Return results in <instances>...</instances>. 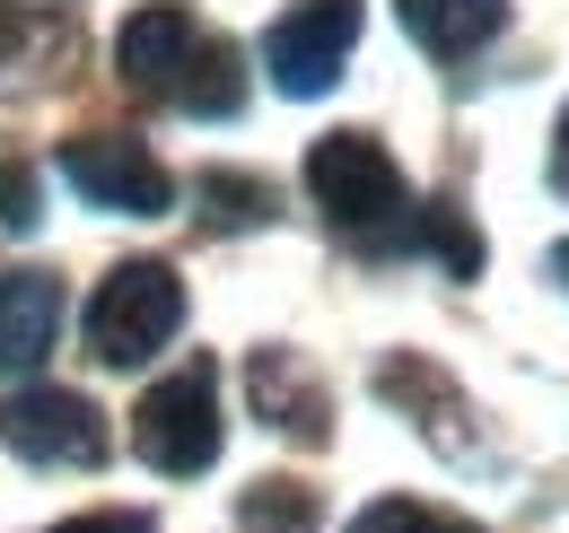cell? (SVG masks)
<instances>
[{"instance_id": "obj_1", "label": "cell", "mask_w": 569, "mask_h": 533, "mask_svg": "<svg viewBox=\"0 0 569 533\" xmlns=\"http://www.w3.org/2000/svg\"><path fill=\"white\" fill-rule=\"evenodd\" d=\"M307 193L325 210V228L359 245V254H395L412 245V193L395 175V158L377 149L368 132H325L307 149Z\"/></svg>"}, {"instance_id": "obj_2", "label": "cell", "mask_w": 569, "mask_h": 533, "mask_svg": "<svg viewBox=\"0 0 569 533\" xmlns=\"http://www.w3.org/2000/svg\"><path fill=\"white\" fill-rule=\"evenodd\" d=\"M132 455L167 481H193L219 464V368L211 359H184L167 385H149L132 411Z\"/></svg>"}, {"instance_id": "obj_3", "label": "cell", "mask_w": 569, "mask_h": 533, "mask_svg": "<svg viewBox=\"0 0 569 533\" xmlns=\"http://www.w3.org/2000/svg\"><path fill=\"white\" fill-rule=\"evenodd\" d=\"M176 324H184V280L167 263H114L97 280V298H88V350L106 368L158 359L176 341Z\"/></svg>"}, {"instance_id": "obj_4", "label": "cell", "mask_w": 569, "mask_h": 533, "mask_svg": "<svg viewBox=\"0 0 569 533\" xmlns=\"http://www.w3.org/2000/svg\"><path fill=\"white\" fill-rule=\"evenodd\" d=\"M0 446L9 455H27V464H62V472H88L106 464V411L71 385H18V394H0Z\"/></svg>"}, {"instance_id": "obj_5", "label": "cell", "mask_w": 569, "mask_h": 533, "mask_svg": "<svg viewBox=\"0 0 569 533\" xmlns=\"http://www.w3.org/2000/svg\"><path fill=\"white\" fill-rule=\"evenodd\" d=\"M62 175H71L79 201L123 210V219H158V210L176 201V175H167L132 132H79V140H62Z\"/></svg>"}, {"instance_id": "obj_6", "label": "cell", "mask_w": 569, "mask_h": 533, "mask_svg": "<svg viewBox=\"0 0 569 533\" xmlns=\"http://www.w3.org/2000/svg\"><path fill=\"white\" fill-rule=\"evenodd\" d=\"M351 44H359V0H298L263 36V70L281 97H325L351 62Z\"/></svg>"}, {"instance_id": "obj_7", "label": "cell", "mask_w": 569, "mask_h": 533, "mask_svg": "<svg viewBox=\"0 0 569 533\" xmlns=\"http://www.w3.org/2000/svg\"><path fill=\"white\" fill-rule=\"evenodd\" d=\"M193 44H202V27H193V9H176V0H149L123 18V36H114V70L158 97V105H176V79L193 62Z\"/></svg>"}, {"instance_id": "obj_8", "label": "cell", "mask_w": 569, "mask_h": 533, "mask_svg": "<svg viewBox=\"0 0 569 533\" xmlns=\"http://www.w3.org/2000/svg\"><path fill=\"white\" fill-rule=\"evenodd\" d=\"M246 394H254V411H263L281 438H298V446H325V438H333V402H325L316 368H307L298 350H254V359H246Z\"/></svg>"}, {"instance_id": "obj_9", "label": "cell", "mask_w": 569, "mask_h": 533, "mask_svg": "<svg viewBox=\"0 0 569 533\" xmlns=\"http://www.w3.org/2000/svg\"><path fill=\"white\" fill-rule=\"evenodd\" d=\"M377 394L395 402V411H403V420L421 429V438L438 446V455H447V464H465V455H473V429H465V394H456V385H447V376H438L429 359H412V350H403V359H386V368H377Z\"/></svg>"}, {"instance_id": "obj_10", "label": "cell", "mask_w": 569, "mask_h": 533, "mask_svg": "<svg viewBox=\"0 0 569 533\" xmlns=\"http://www.w3.org/2000/svg\"><path fill=\"white\" fill-rule=\"evenodd\" d=\"M62 333V280L53 271H9L0 280V368H36Z\"/></svg>"}, {"instance_id": "obj_11", "label": "cell", "mask_w": 569, "mask_h": 533, "mask_svg": "<svg viewBox=\"0 0 569 533\" xmlns=\"http://www.w3.org/2000/svg\"><path fill=\"white\" fill-rule=\"evenodd\" d=\"M395 18H403V36L421 53L465 62V53H482L499 27H508V0H395Z\"/></svg>"}, {"instance_id": "obj_12", "label": "cell", "mask_w": 569, "mask_h": 533, "mask_svg": "<svg viewBox=\"0 0 569 533\" xmlns=\"http://www.w3.org/2000/svg\"><path fill=\"white\" fill-rule=\"evenodd\" d=\"M246 105V62H237V44L228 36H202L193 44V62L176 79V114H202V123H228Z\"/></svg>"}, {"instance_id": "obj_13", "label": "cell", "mask_w": 569, "mask_h": 533, "mask_svg": "<svg viewBox=\"0 0 569 533\" xmlns=\"http://www.w3.org/2000/svg\"><path fill=\"white\" fill-rule=\"evenodd\" d=\"M193 201H202V228L211 237H237V228H263L272 219V184L263 175H237V167L193 175Z\"/></svg>"}, {"instance_id": "obj_14", "label": "cell", "mask_w": 569, "mask_h": 533, "mask_svg": "<svg viewBox=\"0 0 569 533\" xmlns=\"http://www.w3.org/2000/svg\"><path fill=\"white\" fill-rule=\"evenodd\" d=\"M316 516H325V499L307 481H254L237 499V533H316Z\"/></svg>"}, {"instance_id": "obj_15", "label": "cell", "mask_w": 569, "mask_h": 533, "mask_svg": "<svg viewBox=\"0 0 569 533\" xmlns=\"http://www.w3.org/2000/svg\"><path fill=\"white\" fill-rule=\"evenodd\" d=\"M412 245H429V254L456 271V280H473V271H482V237H473V228H465V219H456L447 201L412 210Z\"/></svg>"}, {"instance_id": "obj_16", "label": "cell", "mask_w": 569, "mask_h": 533, "mask_svg": "<svg viewBox=\"0 0 569 533\" xmlns=\"http://www.w3.org/2000/svg\"><path fill=\"white\" fill-rule=\"evenodd\" d=\"M429 525H438V516H429V507H412V499H377L351 533H429Z\"/></svg>"}, {"instance_id": "obj_17", "label": "cell", "mask_w": 569, "mask_h": 533, "mask_svg": "<svg viewBox=\"0 0 569 533\" xmlns=\"http://www.w3.org/2000/svg\"><path fill=\"white\" fill-rule=\"evenodd\" d=\"M36 219H44V210H36V175L9 167V175H0V228H36Z\"/></svg>"}, {"instance_id": "obj_18", "label": "cell", "mask_w": 569, "mask_h": 533, "mask_svg": "<svg viewBox=\"0 0 569 533\" xmlns=\"http://www.w3.org/2000/svg\"><path fill=\"white\" fill-rule=\"evenodd\" d=\"M53 533H149V516H123V507H97V516H71Z\"/></svg>"}, {"instance_id": "obj_19", "label": "cell", "mask_w": 569, "mask_h": 533, "mask_svg": "<svg viewBox=\"0 0 569 533\" xmlns=\"http://www.w3.org/2000/svg\"><path fill=\"white\" fill-rule=\"evenodd\" d=\"M552 184L569 193V105H561V132H552Z\"/></svg>"}, {"instance_id": "obj_20", "label": "cell", "mask_w": 569, "mask_h": 533, "mask_svg": "<svg viewBox=\"0 0 569 533\" xmlns=\"http://www.w3.org/2000/svg\"><path fill=\"white\" fill-rule=\"evenodd\" d=\"M552 280H561V289H569V245H552Z\"/></svg>"}, {"instance_id": "obj_21", "label": "cell", "mask_w": 569, "mask_h": 533, "mask_svg": "<svg viewBox=\"0 0 569 533\" xmlns=\"http://www.w3.org/2000/svg\"><path fill=\"white\" fill-rule=\"evenodd\" d=\"M429 533H482V525H447V516H438V525H429Z\"/></svg>"}]
</instances>
